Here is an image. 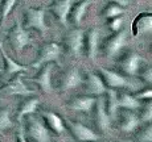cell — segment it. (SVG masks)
<instances>
[{
  "mask_svg": "<svg viewBox=\"0 0 152 142\" xmlns=\"http://www.w3.org/2000/svg\"><path fill=\"white\" fill-rule=\"evenodd\" d=\"M124 13V8L121 7V5H116V4H113L110 3V5L104 9V17L106 19H114V17H118V16H122Z\"/></svg>",
  "mask_w": 152,
  "mask_h": 142,
  "instance_id": "27",
  "label": "cell"
},
{
  "mask_svg": "<svg viewBox=\"0 0 152 142\" xmlns=\"http://www.w3.org/2000/svg\"><path fill=\"white\" fill-rule=\"evenodd\" d=\"M83 83V79L81 76V72L77 67H72L65 74L62 80V89H73L75 87L81 86Z\"/></svg>",
  "mask_w": 152,
  "mask_h": 142,
  "instance_id": "18",
  "label": "cell"
},
{
  "mask_svg": "<svg viewBox=\"0 0 152 142\" xmlns=\"http://www.w3.org/2000/svg\"><path fill=\"white\" fill-rule=\"evenodd\" d=\"M118 105L119 108L127 109V111H135L140 107V101L130 94H122V96L118 100Z\"/></svg>",
  "mask_w": 152,
  "mask_h": 142,
  "instance_id": "24",
  "label": "cell"
},
{
  "mask_svg": "<svg viewBox=\"0 0 152 142\" xmlns=\"http://www.w3.org/2000/svg\"><path fill=\"white\" fill-rule=\"evenodd\" d=\"M74 3H75V0H56L53 3V5L50 7V11L56 14L58 21L64 27H68V17L70 12H72Z\"/></svg>",
  "mask_w": 152,
  "mask_h": 142,
  "instance_id": "10",
  "label": "cell"
},
{
  "mask_svg": "<svg viewBox=\"0 0 152 142\" xmlns=\"http://www.w3.org/2000/svg\"><path fill=\"white\" fill-rule=\"evenodd\" d=\"M124 22H126V17H122V16L114 17V19H111L110 29L113 32H119L122 29V27L124 25Z\"/></svg>",
  "mask_w": 152,
  "mask_h": 142,
  "instance_id": "30",
  "label": "cell"
},
{
  "mask_svg": "<svg viewBox=\"0 0 152 142\" xmlns=\"http://www.w3.org/2000/svg\"><path fill=\"white\" fill-rule=\"evenodd\" d=\"M27 133L32 141L34 142H52L50 134H49L46 126L44 125L39 118L34 116H28V129Z\"/></svg>",
  "mask_w": 152,
  "mask_h": 142,
  "instance_id": "3",
  "label": "cell"
},
{
  "mask_svg": "<svg viewBox=\"0 0 152 142\" xmlns=\"http://www.w3.org/2000/svg\"><path fill=\"white\" fill-rule=\"evenodd\" d=\"M40 105V99L39 97H32L27 101H24L19 111V115H17V120L21 123V120L25 117V116H29V115H33L37 112V108Z\"/></svg>",
  "mask_w": 152,
  "mask_h": 142,
  "instance_id": "22",
  "label": "cell"
},
{
  "mask_svg": "<svg viewBox=\"0 0 152 142\" xmlns=\"http://www.w3.org/2000/svg\"><path fill=\"white\" fill-rule=\"evenodd\" d=\"M95 120H97V126L102 133H107L110 130L111 118L106 111V100L104 97H98L95 103Z\"/></svg>",
  "mask_w": 152,
  "mask_h": 142,
  "instance_id": "9",
  "label": "cell"
},
{
  "mask_svg": "<svg viewBox=\"0 0 152 142\" xmlns=\"http://www.w3.org/2000/svg\"><path fill=\"white\" fill-rule=\"evenodd\" d=\"M151 120H152V105H151V103H148L142 113L140 121H143V123H151Z\"/></svg>",
  "mask_w": 152,
  "mask_h": 142,
  "instance_id": "31",
  "label": "cell"
},
{
  "mask_svg": "<svg viewBox=\"0 0 152 142\" xmlns=\"http://www.w3.org/2000/svg\"><path fill=\"white\" fill-rule=\"evenodd\" d=\"M98 42H99V30L98 29H91L87 34V56L91 61H95L98 51Z\"/></svg>",
  "mask_w": 152,
  "mask_h": 142,
  "instance_id": "21",
  "label": "cell"
},
{
  "mask_svg": "<svg viewBox=\"0 0 152 142\" xmlns=\"http://www.w3.org/2000/svg\"><path fill=\"white\" fill-rule=\"evenodd\" d=\"M140 123L142 121H140V117L138 115H135L132 111H127L123 113V120H122L119 129L124 133H131L138 129Z\"/></svg>",
  "mask_w": 152,
  "mask_h": 142,
  "instance_id": "19",
  "label": "cell"
},
{
  "mask_svg": "<svg viewBox=\"0 0 152 142\" xmlns=\"http://www.w3.org/2000/svg\"><path fill=\"white\" fill-rule=\"evenodd\" d=\"M127 43V30L122 29L115 36H113L106 43V53L109 58H114Z\"/></svg>",
  "mask_w": 152,
  "mask_h": 142,
  "instance_id": "12",
  "label": "cell"
},
{
  "mask_svg": "<svg viewBox=\"0 0 152 142\" xmlns=\"http://www.w3.org/2000/svg\"><path fill=\"white\" fill-rule=\"evenodd\" d=\"M99 71H101L102 76H103L106 84L110 87V88H122V87H128L132 84L130 79H127L123 75L118 74V72L113 71V70H107L104 67H99Z\"/></svg>",
  "mask_w": 152,
  "mask_h": 142,
  "instance_id": "11",
  "label": "cell"
},
{
  "mask_svg": "<svg viewBox=\"0 0 152 142\" xmlns=\"http://www.w3.org/2000/svg\"><path fill=\"white\" fill-rule=\"evenodd\" d=\"M0 53H1L3 59H4V62H5L4 70H5V75H7V76H11V75H13V74H19V72H23V71H27L29 68L28 66H23V65H20V63H17L16 61H13L12 58L8 56V54L5 53L1 41H0Z\"/></svg>",
  "mask_w": 152,
  "mask_h": 142,
  "instance_id": "16",
  "label": "cell"
},
{
  "mask_svg": "<svg viewBox=\"0 0 152 142\" xmlns=\"http://www.w3.org/2000/svg\"><path fill=\"white\" fill-rule=\"evenodd\" d=\"M13 126L12 118H11V109L4 108L0 109V132L8 130Z\"/></svg>",
  "mask_w": 152,
  "mask_h": 142,
  "instance_id": "26",
  "label": "cell"
},
{
  "mask_svg": "<svg viewBox=\"0 0 152 142\" xmlns=\"http://www.w3.org/2000/svg\"><path fill=\"white\" fill-rule=\"evenodd\" d=\"M53 66L54 65L52 62L46 63L39 76L32 78V79H28V80L37 83L45 94H52L53 92V86H52V70H53Z\"/></svg>",
  "mask_w": 152,
  "mask_h": 142,
  "instance_id": "13",
  "label": "cell"
},
{
  "mask_svg": "<svg viewBox=\"0 0 152 142\" xmlns=\"http://www.w3.org/2000/svg\"><path fill=\"white\" fill-rule=\"evenodd\" d=\"M110 3H113V4H116V5H121V7H127L128 4H130V0H109Z\"/></svg>",
  "mask_w": 152,
  "mask_h": 142,
  "instance_id": "33",
  "label": "cell"
},
{
  "mask_svg": "<svg viewBox=\"0 0 152 142\" xmlns=\"http://www.w3.org/2000/svg\"><path fill=\"white\" fill-rule=\"evenodd\" d=\"M97 103V97L93 96H82V97H77L69 104V108L73 111H78V112H90L93 108L95 107Z\"/></svg>",
  "mask_w": 152,
  "mask_h": 142,
  "instance_id": "17",
  "label": "cell"
},
{
  "mask_svg": "<svg viewBox=\"0 0 152 142\" xmlns=\"http://www.w3.org/2000/svg\"><path fill=\"white\" fill-rule=\"evenodd\" d=\"M42 117L44 120L46 121L48 126L53 130L57 134H61V133L65 130V124H64V120L60 117L57 113L54 112H42Z\"/></svg>",
  "mask_w": 152,
  "mask_h": 142,
  "instance_id": "20",
  "label": "cell"
},
{
  "mask_svg": "<svg viewBox=\"0 0 152 142\" xmlns=\"http://www.w3.org/2000/svg\"><path fill=\"white\" fill-rule=\"evenodd\" d=\"M45 14L46 8H28L25 12V20H27V25L29 28H34L41 33L48 32V25L45 24Z\"/></svg>",
  "mask_w": 152,
  "mask_h": 142,
  "instance_id": "4",
  "label": "cell"
},
{
  "mask_svg": "<svg viewBox=\"0 0 152 142\" xmlns=\"http://www.w3.org/2000/svg\"><path fill=\"white\" fill-rule=\"evenodd\" d=\"M144 62H145V59L142 56H139L136 53H131L122 62V70L127 75H130V76H134V75H136L139 72L140 67H142V63H144Z\"/></svg>",
  "mask_w": 152,
  "mask_h": 142,
  "instance_id": "15",
  "label": "cell"
},
{
  "mask_svg": "<svg viewBox=\"0 0 152 142\" xmlns=\"http://www.w3.org/2000/svg\"><path fill=\"white\" fill-rule=\"evenodd\" d=\"M0 19H1V17H0Z\"/></svg>",
  "mask_w": 152,
  "mask_h": 142,
  "instance_id": "37",
  "label": "cell"
},
{
  "mask_svg": "<svg viewBox=\"0 0 152 142\" xmlns=\"http://www.w3.org/2000/svg\"><path fill=\"white\" fill-rule=\"evenodd\" d=\"M17 142H28L27 137L24 134V128H20L19 134H17Z\"/></svg>",
  "mask_w": 152,
  "mask_h": 142,
  "instance_id": "34",
  "label": "cell"
},
{
  "mask_svg": "<svg viewBox=\"0 0 152 142\" xmlns=\"http://www.w3.org/2000/svg\"><path fill=\"white\" fill-rule=\"evenodd\" d=\"M91 4V0H83L81 1L80 4H77V7L74 9H72V17H73V21H74L75 25H80L82 22V19L83 16L86 14V11H87V7Z\"/></svg>",
  "mask_w": 152,
  "mask_h": 142,
  "instance_id": "25",
  "label": "cell"
},
{
  "mask_svg": "<svg viewBox=\"0 0 152 142\" xmlns=\"http://www.w3.org/2000/svg\"><path fill=\"white\" fill-rule=\"evenodd\" d=\"M8 38H10L11 46H12V49L15 50V54L16 53L20 54L23 51V49H24L25 46L31 45V42H32L29 32L23 27L21 21L17 20V19H16V24H15V27L11 29Z\"/></svg>",
  "mask_w": 152,
  "mask_h": 142,
  "instance_id": "1",
  "label": "cell"
},
{
  "mask_svg": "<svg viewBox=\"0 0 152 142\" xmlns=\"http://www.w3.org/2000/svg\"><path fill=\"white\" fill-rule=\"evenodd\" d=\"M135 97L138 100H140V99H148V100H151V97H152V91H151V88H147L145 91H142L140 94H138V95H135Z\"/></svg>",
  "mask_w": 152,
  "mask_h": 142,
  "instance_id": "32",
  "label": "cell"
},
{
  "mask_svg": "<svg viewBox=\"0 0 152 142\" xmlns=\"http://www.w3.org/2000/svg\"><path fill=\"white\" fill-rule=\"evenodd\" d=\"M106 92H107V95H109V96H107V103H106V111H107V113H109L110 118L113 120L116 116V112H118V109H119V105H118L119 96H118V94H116L115 88H109V89H106Z\"/></svg>",
  "mask_w": 152,
  "mask_h": 142,
  "instance_id": "23",
  "label": "cell"
},
{
  "mask_svg": "<svg viewBox=\"0 0 152 142\" xmlns=\"http://www.w3.org/2000/svg\"><path fill=\"white\" fill-rule=\"evenodd\" d=\"M62 53V49L58 43L56 42H49L46 45H44L40 50L39 58L34 61V63H32V67L37 68L42 65H46L49 62H58Z\"/></svg>",
  "mask_w": 152,
  "mask_h": 142,
  "instance_id": "2",
  "label": "cell"
},
{
  "mask_svg": "<svg viewBox=\"0 0 152 142\" xmlns=\"http://www.w3.org/2000/svg\"><path fill=\"white\" fill-rule=\"evenodd\" d=\"M0 94H7L11 96H16V95L17 96H31V95H34V91L28 88L24 80H23L21 75H17L5 87L0 88Z\"/></svg>",
  "mask_w": 152,
  "mask_h": 142,
  "instance_id": "7",
  "label": "cell"
},
{
  "mask_svg": "<svg viewBox=\"0 0 152 142\" xmlns=\"http://www.w3.org/2000/svg\"><path fill=\"white\" fill-rule=\"evenodd\" d=\"M121 142H135V141H132V140H121Z\"/></svg>",
  "mask_w": 152,
  "mask_h": 142,
  "instance_id": "36",
  "label": "cell"
},
{
  "mask_svg": "<svg viewBox=\"0 0 152 142\" xmlns=\"http://www.w3.org/2000/svg\"><path fill=\"white\" fill-rule=\"evenodd\" d=\"M152 29V13L143 12L139 13L131 22V34L132 37H139L143 33H148Z\"/></svg>",
  "mask_w": 152,
  "mask_h": 142,
  "instance_id": "8",
  "label": "cell"
},
{
  "mask_svg": "<svg viewBox=\"0 0 152 142\" xmlns=\"http://www.w3.org/2000/svg\"><path fill=\"white\" fill-rule=\"evenodd\" d=\"M16 1L17 0H3V7H1V12H0V17L3 20H5L8 17V14L11 13V11L16 5Z\"/></svg>",
  "mask_w": 152,
  "mask_h": 142,
  "instance_id": "28",
  "label": "cell"
},
{
  "mask_svg": "<svg viewBox=\"0 0 152 142\" xmlns=\"http://www.w3.org/2000/svg\"><path fill=\"white\" fill-rule=\"evenodd\" d=\"M66 48L74 57L80 58L82 56L83 46H85V30L83 29H74L69 32L66 36Z\"/></svg>",
  "mask_w": 152,
  "mask_h": 142,
  "instance_id": "5",
  "label": "cell"
},
{
  "mask_svg": "<svg viewBox=\"0 0 152 142\" xmlns=\"http://www.w3.org/2000/svg\"><path fill=\"white\" fill-rule=\"evenodd\" d=\"M139 142H152V126L151 124H148L144 129L138 134Z\"/></svg>",
  "mask_w": 152,
  "mask_h": 142,
  "instance_id": "29",
  "label": "cell"
},
{
  "mask_svg": "<svg viewBox=\"0 0 152 142\" xmlns=\"http://www.w3.org/2000/svg\"><path fill=\"white\" fill-rule=\"evenodd\" d=\"M85 86H86V91L90 95H97V96H102L106 92V84L101 79V76H98L94 72H89L85 80Z\"/></svg>",
  "mask_w": 152,
  "mask_h": 142,
  "instance_id": "14",
  "label": "cell"
},
{
  "mask_svg": "<svg viewBox=\"0 0 152 142\" xmlns=\"http://www.w3.org/2000/svg\"><path fill=\"white\" fill-rule=\"evenodd\" d=\"M68 125L72 130V134L78 142H97L99 140L98 134L94 130L85 126L83 124L78 123V121L68 120Z\"/></svg>",
  "mask_w": 152,
  "mask_h": 142,
  "instance_id": "6",
  "label": "cell"
},
{
  "mask_svg": "<svg viewBox=\"0 0 152 142\" xmlns=\"http://www.w3.org/2000/svg\"><path fill=\"white\" fill-rule=\"evenodd\" d=\"M143 76L145 78V80H147L148 83H151V80H152V78H151V68H148L145 72H143Z\"/></svg>",
  "mask_w": 152,
  "mask_h": 142,
  "instance_id": "35",
  "label": "cell"
}]
</instances>
